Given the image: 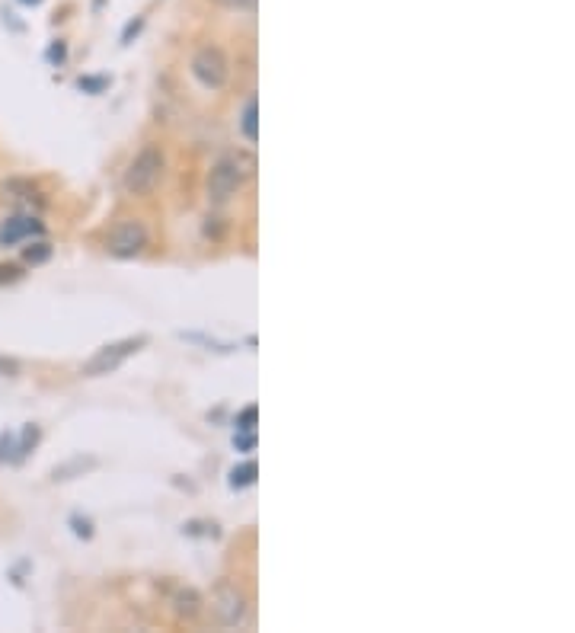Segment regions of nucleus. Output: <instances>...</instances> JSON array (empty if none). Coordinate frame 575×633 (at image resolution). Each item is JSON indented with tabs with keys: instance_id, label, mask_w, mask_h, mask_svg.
Returning a JSON list of instances; mask_svg holds the SVG:
<instances>
[{
	"instance_id": "obj_10",
	"label": "nucleus",
	"mask_w": 575,
	"mask_h": 633,
	"mask_svg": "<svg viewBox=\"0 0 575 633\" xmlns=\"http://www.w3.org/2000/svg\"><path fill=\"white\" fill-rule=\"evenodd\" d=\"M256 474H259L256 461L237 464L234 470H230V490H243V486H253L256 483Z\"/></svg>"
},
{
	"instance_id": "obj_15",
	"label": "nucleus",
	"mask_w": 575,
	"mask_h": 633,
	"mask_svg": "<svg viewBox=\"0 0 575 633\" xmlns=\"http://www.w3.org/2000/svg\"><path fill=\"white\" fill-rule=\"evenodd\" d=\"M256 416H259L256 407H246V410L237 416V432H253V429H256Z\"/></svg>"
},
{
	"instance_id": "obj_18",
	"label": "nucleus",
	"mask_w": 575,
	"mask_h": 633,
	"mask_svg": "<svg viewBox=\"0 0 575 633\" xmlns=\"http://www.w3.org/2000/svg\"><path fill=\"white\" fill-rule=\"evenodd\" d=\"M215 4H221L227 10H237V13H253L256 10V0H215Z\"/></svg>"
},
{
	"instance_id": "obj_23",
	"label": "nucleus",
	"mask_w": 575,
	"mask_h": 633,
	"mask_svg": "<svg viewBox=\"0 0 575 633\" xmlns=\"http://www.w3.org/2000/svg\"><path fill=\"white\" fill-rule=\"evenodd\" d=\"M16 371H20V365L10 359H0V375H16Z\"/></svg>"
},
{
	"instance_id": "obj_7",
	"label": "nucleus",
	"mask_w": 575,
	"mask_h": 633,
	"mask_svg": "<svg viewBox=\"0 0 575 633\" xmlns=\"http://www.w3.org/2000/svg\"><path fill=\"white\" fill-rule=\"evenodd\" d=\"M45 227L39 218L32 215H13L7 218L4 224H0V247H16V243L23 240H32V237H42Z\"/></svg>"
},
{
	"instance_id": "obj_6",
	"label": "nucleus",
	"mask_w": 575,
	"mask_h": 633,
	"mask_svg": "<svg viewBox=\"0 0 575 633\" xmlns=\"http://www.w3.org/2000/svg\"><path fill=\"white\" fill-rule=\"evenodd\" d=\"M211 611H215V621L221 627H240L246 621L250 605H246V595L234 586V582L224 579L215 586V595H211Z\"/></svg>"
},
{
	"instance_id": "obj_3",
	"label": "nucleus",
	"mask_w": 575,
	"mask_h": 633,
	"mask_svg": "<svg viewBox=\"0 0 575 633\" xmlns=\"http://www.w3.org/2000/svg\"><path fill=\"white\" fill-rule=\"evenodd\" d=\"M189 71L205 90H221L227 84V77H230V61H227L221 45H202L199 52L192 55Z\"/></svg>"
},
{
	"instance_id": "obj_19",
	"label": "nucleus",
	"mask_w": 575,
	"mask_h": 633,
	"mask_svg": "<svg viewBox=\"0 0 575 633\" xmlns=\"http://www.w3.org/2000/svg\"><path fill=\"white\" fill-rule=\"evenodd\" d=\"M71 528H74L77 538H90L93 534V522L90 518H80V515H71Z\"/></svg>"
},
{
	"instance_id": "obj_12",
	"label": "nucleus",
	"mask_w": 575,
	"mask_h": 633,
	"mask_svg": "<svg viewBox=\"0 0 575 633\" xmlns=\"http://www.w3.org/2000/svg\"><path fill=\"white\" fill-rule=\"evenodd\" d=\"M48 256H52V247H48L45 240H36V243H29V247H23V259L32 266H42Z\"/></svg>"
},
{
	"instance_id": "obj_21",
	"label": "nucleus",
	"mask_w": 575,
	"mask_h": 633,
	"mask_svg": "<svg viewBox=\"0 0 575 633\" xmlns=\"http://www.w3.org/2000/svg\"><path fill=\"white\" fill-rule=\"evenodd\" d=\"M234 445H237L240 451H253V448H256V429H253V432H237V435H234Z\"/></svg>"
},
{
	"instance_id": "obj_20",
	"label": "nucleus",
	"mask_w": 575,
	"mask_h": 633,
	"mask_svg": "<svg viewBox=\"0 0 575 633\" xmlns=\"http://www.w3.org/2000/svg\"><path fill=\"white\" fill-rule=\"evenodd\" d=\"M45 58L52 61V64H64V58H68V45H64V42H52V45H48Z\"/></svg>"
},
{
	"instance_id": "obj_24",
	"label": "nucleus",
	"mask_w": 575,
	"mask_h": 633,
	"mask_svg": "<svg viewBox=\"0 0 575 633\" xmlns=\"http://www.w3.org/2000/svg\"><path fill=\"white\" fill-rule=\"evenodd\" d=\"M20 4H23V7H39L42 0H20Z\"/></svg>"
},
{
	"instance_id": "obj_16",
	"label": "nucleus",
	"mask_w": 575,
	"mask_h": 633,
	"mask_svg": "<svg viewBox=\"0 0 575 633\" xmlns=\"http://www.w3.org/2000/svg\"><path fill=\"white\" fill-rule=\"evenodd\" d=\"M93 464H96V461H80V458H77V461H71L68 467H55V474H52V477H55V480H71L74 470H80V467H93Z\"/></svg>"
},
{
	"instance_id": "obj_8",
	"label": "nucleus",
	"mask_w": 575,
	"mask_h": 633,
	"mask_svg": "<svg viewBox=\"0 0 575 633\" xmlns=\"http://www.w3.org/2000/svg\"><path fill=\"white\" fill-rule=\"evenodd\" d=\"M173 605H176V614L179 618H186V621H192V618H199L202 614V595H199V589H179L176 595H173Z\"/></svg>"
},
{
	"instance_id": "obj_5",
	"label": "nucleus",
	"mask_w": 575,
	"mask_h": 633,
	"mask_svg": "<svg viewBox=\"0 0 575 633\" xmlns=\"http://www.w3.org/2000/svg\"><path fill=\"white\" fill-rule=\"evenodd\" d=\"M147 243H151V234H147L144 221L128 218V221H119V224L112 227V234L106 240V250L115 259H135V256L144 253Z\"/></svg>"
},
{
	"instance_id": "obj_13",
	"label": "nucleus",
	"mask_w": 575,
	"mask_h": 633,
	"mask_svg": "<svg viewBox=\"0 0 575 633\" xmlns=\"http://www.w3.org/2000/svg\"><path fill=\"white\" fill-rule=\"evenodd\" d=\"M39 435H42L39 426H32V422H29V426L20 435H16V445H20V458H26V454L39 445Z\"/></svg>"
},
{
	"instance_id": "obj_11",
	"label": "nucleus",
	"mask_w": 575,
	"mask_h": 633,
	"mask_svg": "<svg viewBox=\"0 0 575 633\" xmlns=\"http://www.w3.org/2000/svg\"><path fill=\"white\" fill-rule=\"evenodd\" d=\"M20 445L13 432H0V464H20Z\"/></svg>"
},
{
	"instance_id": "obj_14",
	"label": "nucleus",
	"mask_w": 575,
	"mask_h": 633,
	"mask_svg": "<svg viewBox=\"0 0 575 633\" xmlns=\"http://www.w3.org/2000/svg\"><path fill=\"white\" fill-rule=\"evenodd\" d=\"M77 87L87 90V93H103L109 87V77H80Z\"/></svg>"
},
{
	"instance_id": "obj_4",
	"label": "nucleus",
	"mask_w": 575,
	"mask_h": 633,
	"mask_svg": "<svg viewBox=\"0 0 575 633\" xmlns=\"http://www.w3.org/2000/svg\"><path fill=\"white\" fill-rule=\"evenodd\" d=\"M144 346H147V336H128V339H119V343H106L103 349H96V355L84 365V375L87 378L109 375V371H115L125 359L141 352Z\"/></svg>"
},
{
	"instance_id": "obj_17",
	"label": "nucleus",
	"mask_w": 575,
	"mask_h": 633,
	"mask_svg": "<svg viewBox=\"0 0 575 633\" xmlns=\"http://www.w3.org/2000/svg\"><path fill=\"white\" fill-rule=\"evenodd\" d=\"M20 279H23V269L20 266L0 263V285H13V282H20Z\"/></svg>"
},
{
	"instance_id": "obj_2",
	"label": "nucleus",
	"mask_w": 575,
	"mask_h": 633,
	"mask_svg": "<svg viewBox=\"0 0 575 633\" xmlns=\"http://www.w3.org/2000/svg\"><path fill=\"white\" fill-rule=\"evenodd\" d=\"M250 160H246L243 154H227L221 157L215 167H211L208 173V202H215V205H224L237 196V189L243 186V180L250 176Z\"/></svg>"
},
{
	"instance_id": "obj_9",
	"label": "nucleus",
	"mask_w": 575,
	"mask_h": 633,
	"mask_svg": "<svg viewBox=\"0 0 575 633\" xmlns=\"http://www.w3.org/2000/svg\"><path fill=\"white\" fill-rule=\"evenodd\" d=\"M240 132L246 141H259V106L256 100H250L243 106V116H240Z\"/></svg>"
},
{
	"instance_id": "obj_1",
	"label": "nucleus",
	"mask_w": 575,
	"mask_h": 633,
	"mask_svg": "<svg viewBox=\"0 0 575 633\" xmlns=\"http://www.w3.org/2000/svg\"><path fill=\"white\" fill-rule=\"evenodd\" d=\"M163 170H167V154H163L157 144H147L128 164L122 186L128 196H151L163 180Z\"/></svg>"
},
{
	"instance_id": "obj_22",
	"label": "nucleus",
	"mask_w": 575,
	"mask_h": 633,
	"mask_svg": "<svg viewBox=\"0 0 575 633\" xmlns=\"http://www.w3.org/2000/svg\"><path fill=\"white\" fill-rule=\"evenodd\" d=\"M144 29V20H141V16H138V20H131L128 26H125V32H122V42L128 45L131 42V36H138V32Z\"/></svg>"
}]
</instances>
